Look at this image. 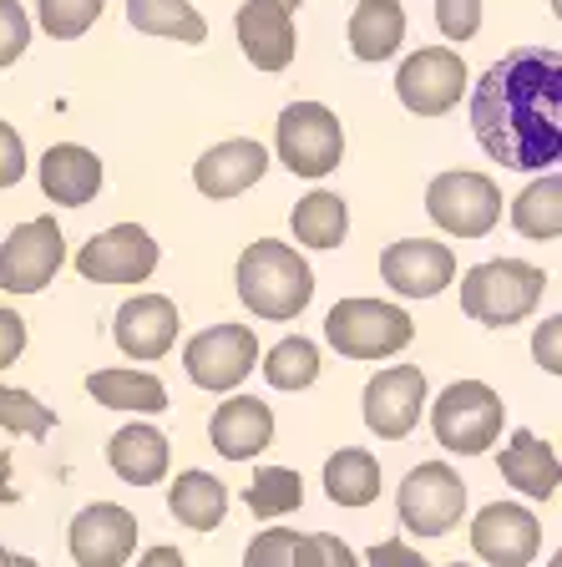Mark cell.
<instances>
[{
  "instance_id": "cell-1",
  "label": "cell",
  "mask_w": 562,
  "mask_h": 567,
  "mask_svg": "<svg viewBox=\"0 0 562 567\" xmlns=\"http://www.w3.org/2000/svg\"><path fill=\"white\" fill-rule=\"evenodd\" d=\"M471 132L487 157L542 173L562 157V51L512 47L481 71L471 92Z\"/></svg>"
},
{
  "instance_id": "cell-2",
  "label": "cell",
  "mask_w": 562,
  "mask_h": 567,
  "mask_svg": "<svg viewBox=\"0 0 562 567\" xmlns=\"http://www.w3.org/2000/svg\"><path fill=\"white\" fill-rule=\"evenodd\" d=\"M238 299H244L248 315L258 319H299L305 305L315 299V269L299 259V248L279 244V238H258L238 254Z\"/></svg>"
},
{
  "instance_id": "cell-3",
  "label": "cell",
  "mask_w": 562,
  "mask_h": 567,
  "mask_svg": "<svg viewBox=\"0 0 562 567\" xmlns=\"http://www.w3.org/2000/svg\"><path fill=\"white\" fill-rule=\"evenodd\" d=\"M548 274L528 259H487L477 269L461 274V315H471L477 324L507 330L517 319H528L538 309Z\"/></svg>"
},
{
  "instance_id": "cell-4",
  "label": "cell",
  "mask_w": 562,
  "mask_h": 567,
  "mask_svg": "<svg viewBox=\"0 0 562 567\" xmlns=\"http://www.w3.org/2000/svg\"><path fill=\"white\" fill-rule=\"evenodd\" d=\"M507 421V405L487 380H451L431 405V431L446 451L457 456H481L487 446H497Z\"/></svg>"
},
{
  "instance_id": "cell-5",
  "label": "cell",
  "mask_w": 562,
  "mask_h": 567,
  "mask_svg": "<svg viewBox=\"0 0 562 567\" xmlns=\"http://www.w3.org/2000/svg\"><path fill=\"white\" fill-rule=\"evenodd\" d=\"M325 340L345 360H386L416 340V324L406 309L386 305V299H340L325 315Z\"/></svg>"
},
{
  "instance_id": "cell-6",
  "label": "cell",
  "mask_w": 562,
  "mask_h": 567,
  "mask_svg": "<svg viewBox=\"0 0 562 567\" xmlns=\"http://www.w3.org/2000/svg\"><path fill=\"white\" fill-rule=\"evenodd\" d=\"M274 153L294 177H325L345 163V127L325 102H289L274 127Z\"/></svg>"
},
{
  "instance_id": "cell-7",
  "label": "cell",
  "mask_w": 562,
  "mask_h": 567,
  "mask_svg": "<svg viewBox=\"0 0 562 567\" xmlns=\"http://www.w3.org/2000/svg\"><path fill=\"white\" fill-rule=\"evenodd\" d=\"M400 527L416 537H446L467 512V482L446 461H421L396 492Z\"/></svg>"
},
{
  "instance_id": "cell-8",
  "label": "cell",
  "mask_w": 562,
  "mask_h": 567,
  "mask_svg": "<svg viewBox=\"0 0 562 567\" xmlns=\"http://www.w3.org/2000/svg\"><path fill=\"white\" fill-rule=\"evenodd\" d=\"M426 213L451 238H487L502 218V193L487 173H436L426 188Z\"/></svg>"
},
{
  "instance_id": "cell-9",
  "label": "cell",
  "mask_w": 562,
  "mask_h": 567,
  "mask_svg": "<svg viewBox=\"0 0 562 567\" xmlns=\"http://www.w3.org/2000/svg\"><path fill=\"white\" fill-rule=\"evenodd\" d=\"M467 82H471L467 61L451 47H426L400 61V71H396V92L406 102V112H416V117H446L461 102Z\"/></svg>"
},
{
  "instance_id": "cell-10",
  "label": "cell",
  "mask_w": 562,
  "mask_h": 567,
  "mask_svg": "<svg viewBox=\"0 0 562 567\" xmlns=\"http://www.w3.org/2000/svg\"><path fill=\"white\" fill-rule=\"evenodd\" d=\"M61 259H67V238H61L57 218H31L0 244V289L6 295H41L57 279Z\"/></svg>"
},
{
  "instance_id": "cell-11",
  "label": "cell",
  "mask_w": 562,
  "mask_h": 567,
  "mask_svg": "<svg viewBox=\"0 0 562 567\" xmlns=\"http://www.w3.org/2000/svg\"><path fill=\"white\" fill-rule=\"evenodd\" d=\"M258 365V334L248 324H213L193 334L183 350V370L203 390H234Z\"/></svg>"
},
{
  "instance_id": "cell-12",
  "label": "cell",
  "mask_w": 562,
  "mask_h": 567,
  "mask_svg": "<svg viewBox=\"0 0 562 567\" xmlns=\"http://www.w3.org/2000/svg\"><path fill=\"white\" fill-rule=\"evenodd\" d=\"M157 269V244L142 224H117L82 244L76 274L92 284H147Z\"/></svg>"
},
{
  "instance_id": "cell-13",
  "label": "cell",
  "mask_w": 562,
  "mask_h": 567,
  "mask_svg": "<svg viewBox=\"0 0 562 567\" xmlns=\"http://www.w3.org/2000/svg\"><path fill=\"white\" fill-rule=\"evenodd\" d=\"M542 547V522L522 502H492L471 522V553L487 567H528Z\"/></svg>"
},
{
  "instance_id": "cell-14",
  "label": "cell",
  "mask_w": 562,
  "mask_h": 567,
  "mask_svg": "<svg viewBox=\"0 0 562 567\" xmlns=\"http://www.w3.org/2000/svg\"><path fill=\"white\" fill-rule=\"evenodd\" d=\"M67 543L76 567H122L137 553V517L117 502H92L71 517Z\"/></svg>"
},
{
  "instance_id": "cell-15",
  "label": "cell",
  "mask_w": 562,
  "mask_h": 567,
  "mask_svg": "<svg viewBox=\"0 0 562 567\" xmlns=\"http://www.w3.org/2000/svg\"><path fill=\"white\" fill-rule=\"evenodd\" d=\"M426 405V375L421 365H390L380 375H370L365 385V425L380 441H400L416 431Z\"/></svg>"
},
{
  "instance_id": "cell-16",
  "label": "cell",
  "mask_w": 562,
  "mask_h": 567,
  "mask_svg": "<svg viewBox=\"0 0 562 567\" xmlns=\"http://www.w3.org/2000/svg\"><path fill=\"white\" fill-rule=\"evenodd\" d=\"M380 274L396 295L406 299H436L446 284L457 279V254L436 238H400L380 254Z\"/></svg>"
},
{
  "instance_id": "cell-17",
  "label": "cell",
  "mask_w": 562,
  "mask_h": 567,
  "mask_svg": "<svg viewBox=\"0 0 562 567\" xmlns=\"http://www.w3.org/2000/svg\"><path fill=\"white\" fill-rule=\"evenodd\" d=\"M264 173H269V153H264V142H254V137H228L193 163L198 193L203 198H218V203L248 193Z\"/></svg>"
},
{
  "instance_id": "cell-18",
  "label": "cell",
  "mask_w": 562,
  "mask_h": 567,
  "mask_svg": "<svg viewBox=\"0 0 562 567\" xmlns=\"http://www.w3.org/2000/svg\"><path fill=\"white\" fill-rule=\"evenodd\" d=\"M117 350L127 360H163L177 340V305L167 295H137L117 309L112 319Z\"/></svg>"
},
{
  "instance_id": "cell-19",
  "label": "cell",
  "mask_w": 562,
  "mask_h": 567,
  "mask_svg": "<svg viewBox=\"0 0 562 567\" xmlns=\"http://www.w3.org/2000/svg\"><path fill=\"white\" fill-rule=\"evenodd\" d=\"M234 31L258 71H284L294 61V11H284L279 0H244Z\"/></svg>"
},
{
  "instance_id": "cell-20",
  "label": "cell",
  "mask_w": 562,
  "mask_h": 567,
  "mask_svg": "<svg viewBox=\"0 0 562 567\" xmlns=\"http://www.w3.org/2000/svg\"><path fill=\"white\" fill-rule=\"evenodd\" d=\"M208 441L228 461H254L274 441V411L258 395H234L223 401L208 421Z\"/></svg>"
},
{
  "instance_id": "cell-21",
  "label": "cell",
  "mask_w": 562,
  "mask_h": 567,
  "mask_svg": "<svg viewBox=\"0 0 562 567\" xmlns=\"http://www.w3.org/2000/svg\"><path fill=\"white\" fill-rule=\"evenodd\" d=\"M102 188V163H96L92 147L82 142H57L41 157V193H47L57 208H86Z\"/></svg>"
},
{
  "instance_id": "cell-22",
  "label": "cell",
  "mask_w": 562,
  "mask_h": 567,
  "mask_svg": "<svg viewBox=\"0 0 562 567\" xmlns=\"http://www.w3.org/2000/svg\"><path fill=\"white\" fill-rule=\"evenodd\" d=\"M502 476L532 502H552L562 482V461L538 431H512V441L502 446Z\"/></svg>"
},
{
  "instance_id": "cell-23",
  "label": "cell",
  "mask_w": 562,
  "mask_h": 567,
  "mask_svg": "<svg viewBox=\"0 0 562 567\" xmlns=\"http://www.w3.org/2000/svg\"><path fill=\"white\" fill-rule=\"evenodd\" d=\"M106 461L127 486H157L167 476L173 451H167V436L157 425H122L106 446Z\"/></svg>"
},
{
  "instance_id": "cell-24",
  "label": "cell",
  "mask_w": 562,
  "mask_h": 567,
  "mask_svg": "<svg viewBox=\"0 0 562 567\" xmlns=\"http://www.w3.org/2000/svg\"><path fill=\"white\" fill-rule=\"evenodd\" d=\"M86 395L106 411H137V415H157L167 411V385L147 370H92L86 375Z\"/></svg>"
},
{
  "instance_id": "cell-25",
  "label": "cell",
  "mask_w": 562,
  "mask_h": 567,
  "mask_svg": "<svg viewBox=\"0 0 562 567\" xmlns=\"http://www.w3.org/2000/svg\"><path fill=\"white\" fill-rule=\"evenodd\" d=\"M406 41V6L400 0H360L350 16V51L360 61H390Z\"/></svg>"
},
{
  "instance_id": "cell-26",
  "label": "cell",
  "mask_w": 562,
  "mask_h": 567,
  "mask_svg": "<svg viewBox=\"0 0 562 567\" xmlns=\"http://www.w3.org/2000/svg\"><path fill=\"white\" fill-rule=\"evenodd\" d=\"M167 512L193 532H213L228 512V486L208 472H177V482L167 486Z\"/></svg>"
},
{
  "instance_id": "cell-27",
  "label": "cell",
  "mask_w": 562,
  "mask_h": 567,
  "mask_svg": "<svg viewBox=\"0 0 562 567\" xmlns=\"http://www.w3.org/2000/svg\"><path fill=\"white\" fill-rule=\"evenodd\" d=\"M127 25L142 35L183 41V47L208 41V21L193 11V0H127Z\"/></svg>"
},
{
  "instance_id": "cell-28",
  "label": "cell",
  "mask_w": 562,
  "mask_h": 567,
  "mask_svg": "<svg viewBox=\"0 0 562 567\" xmlns=\"http://www.w3.org/2000/svg\"><path fill=\"white\" fill-rule=\"evenodd\" d=\"M325 492L335 507H370L380 496V461L360 446H345L325 461Z\"/></svg>"
},
{
  "instance_id": "cell-29",
  "label": "cell",
  "mask_w": 562,
  "mask_h": 567,
  "mask_svg": "<svg viewBox=\"0 0 562 567\" xmlns=\"http://www.w3.org/2000/svg\"><path fill=\"white\" fill-rule=\"evenodd\" d=\"M289 224H294V238L305 248H340L345 234H350V208H345L340 193L315 188L309 198L294 203Z\"/></svg>"
},
{
  "instance_id": "cell-30",
  "label": "cell",
  "mask_w": 562,
  "mask_h": 567,
  "mask_svg": "<svg viewBox=\"0 0 562 567\" xmlns=\"http://www.w3.org/2000/svg\"><path fill=\"white\" fill-rule=\"evenodd\" d=\"M512 228L522 238H558L562 234V177L542 173L538 183L517 193L512 203Z\"/></svg>"
},
{
  "instance_id": "cell-31",
  "label": "cell",
  "mask_w": 562,
  "mask_h": 567,
  "mask_svg": "<svg viewBox=\"0 0 562 567\" xmlns=\"http://www.w3.org/2000/svg\"><path fill=\"white\" fill-rule=\"evenodd\" d=\"M244 502L258 522H274L284 512L305 507V476L289 472V466H258V476L244 486Z\"/></svg>"
},
{
  "instance_id": "cell-32",
  "label": "cell",
  "mask_w": 562,
  "mask_h": 567,
  "mask_svg": "<svg viewBox=\"0 0 562 567\" xmlns=\"http://www.w3.org/2000/svg\"><path fill=\"white\" fill-rule=\"evenodd\" d=\"M264 380L274 390H309L319 380V344L305 334H289L264 354Z\"/></svg>"
},
{
  "instance_id": "cell-33",
  "label": "cell",
  "mask_w": 562,
  "mask_h": 567,
  "mask_svg": "<svg viewBox=\"0 0 562 567\" xmlns=\"http://www.w3.org/2000/svg\"><path fill=\"white\" fill-rule=\"evenodd\" d=\"M51 425H57V411L41 405L31 390H11L0 385V431H11V436H51Z\"/></svg>"
},
{
  "instance_id": "cell-34",
  "label": "cell",
  "mask_w": 562,
  "mask_h": 567,
  "mask_svg": "<svg viewBox=\"0 0 562 567\" xmlns=\"http://www.w3.org/2000/svg\"><path fill=\"white\" fill-rule=\"evenodd\" d=\"M106 0H41V31L57 35V41H76V35H86L96 25V16H102Z\"/></svg>"
},
{
  "instance_id": "cell-35",
  "label": "cell",
  "mask_w": 562,
  "mask_h": 567,
  "mask_svg": "<svg viewBox=\"0 0 562 567\" xmlns=\"http://www.w3.org/2000/svg\"><path fill=\"white\" fill-rule=\"evenodd\" d=\"M294 567H360L350 543L329 537V532H299L294 537Z\"/></svg>"
},
{
  "instance_id": "cell-36",
  "label": "cell",
  "mask_w": 562,
  "mask_h": 567,
  "mask_svg": "<svg viewBox=\"0 0 562 567\" xmlns=\"http://www.w3.org/2000/svg\"><path fill=\"white\" fill-rule=\"evenodd\" d=\"M294 537H299L294 527H264L248 543L244 567H294Z\"/></svg>"
},
{
  "instance_id": "cell-37",
  "label": "cell",
  "mask_w": 562,
  "mask_h": 567,
  "mask_svg": "<svg viewBox=\"0 0 562 567\" xmlns=\"http://www.w3.org/2000/svg\"><path fill=\"white\" fill-rule=\"evenodd\" d=\"M25 47H31V16L21 0H0V66L21 61Z\"/></svg>"
},
{
  "instance_id": "cell-38",
  "label": "cell",
  "mask_w": 562,
  "mask_h": 567,
  "mask_svg": "<svg viewBox=\"0 0 562 567\" xmlns=\"http://www.w3.org/2000/svg\"><path fill=\"white\" fill-rule=\"evenodd\" d=\"M436 25L446 41H471L481 31V0H436Z\"/></svg>"
},
{
  "instance_id": "cell-39",
  "label": "cell",
  "mask_w": 562,
  "mask_h": 567,
  "mask_svg": "<svg viewBox=\"0 0 562 567\" xmlns=\"http://www.w3.org/2000/svg\"><path fill=\"white\" fill-rule=\"evenodd\" d=\"M25 177V142L11 122H0V188H16Z\"/></svg>"
},
{
  "instance_id": "cell-40",
  "label": "cell",
  "mask_w": 562,
  "mask_h": 567,
  "mask_svg": "<svg viewBox=\"0 0 562 567\" xmlns=\"http://www.w3.org/2000/svg\"><path fill=\"white\" fill-rule=\"evenodd\" d=\"M532 354H538V365L548 370V375H562V319H542L538 334H532Z\"/></svg>"
},
{
  "instance_id": "cell-41",
  "label": "cell",
  "mask_w": 562,
  "mask_h": 567,
  "mask_svg": "<svg viewBox=\"0 0 562 567\" xmlns=\"http://www.w3.org/2000/svg\"><path fill=\"white\" fill-rule=\"evenodd\" d=\"M365 567H431L421 553L410 543H400V537H386V543H375L370 553H365Z\"/></svg>"
},
{
  "instance_id": "cell-42",
  "label": "cell",
  "mask_w": 562,
  "mask_h": 567,
  "mask_svg": "<svg viewBox=\"0 0 562 567\" xmlns=\"http://www.w3.org/2000/svg\"><path fill=\"white\" fill-rule=\"evenodd\" d=\"M21 350H25V319L16 309H0V370L16 365Z\"/></svg>"
},
{
  "instance_id": "cell-43",
  "label": "cell",
  "mask_w": 562,
  "mask_h": 567,
  "mask_svg": "<svg viewBox=\"0 0 562 567\" xmlns=\"http://www.w3.org/2000/svg\"><path fill=\"white\" fill-rule=\"evenodd\" d=\"M137 567H187V557L177 553V547H147V553L137 557Z\"/></svg>"
},
{
  "instance_id": "cell-44",
  "label": "cell",
  "mask_w": 562,
  "mask_h": 567,
  "mask_svg": "<svg viewBox=\"0 0 562 567\" xmlns=\"http://www.w3.org/2000/svg\"><path fill=\"white\" fill-rule=\"evenodd\" d=\"M11 502H21V492L11 486V456L0 451V507H11Z\"/></svg>"
},
{
  "instance_id": "cell-45",
  "label": "cell",
  "mask_w": 562,
  "mask_h": 567,
  "mask_svg": "<svg viewBox=\"0 0 562 567\" xmlns=\"http://www.w3.org/2000/svg\"><path fill=\"white\" fill-rule=\"evenodd\" d=\"M11 567H41L35 557H11Z\"/></svg>"
},
{
  "instance_id": "cell-46",
  "label": "cell",
  "mask_w": 562,
  "mask_h": 567,
  "mask_svg": "<svg viewBox=\"0 0 562 567\" xmlns=\"http://www.w3.org/2000/svg\"><path fill=\"white\" fill-rule=\"evenodd\" d=\"M279 6H284V11H299V0H279Z\"/></svg>"
},
{
  "instance_id": "cell-47",
  "label": "cell",
  "mask_w": 562,
  "mask_h": 567,
  "mask_svg": "<svg viewBox=\"0 0 562 567\" xmlns=\"http://www.w3.org/2000/svg\"><path fill=\"white\" fill-rule=\"evenodd\" d=\"M0 567H11V553H6V547H0Z\"/></svg>"
},
{
  "instance_id": "cell-48",
  "label": "cell",
  "mask_w": 562,
  "mask_h": 567,
  "mask_svg": "<svg viewBox=\"0 0 562 567\" xmlns=\"http://www.w3.org/2000/svg\"><path fill=\"white\" fill-rule=\"evenodd\" d=\"M451 567H467V563H451Z\"/></svg>"
}]
</instances>
